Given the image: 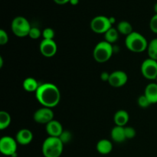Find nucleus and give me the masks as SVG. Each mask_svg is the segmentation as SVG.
<instances>
[{"label": "nucleus", "mask_w": 157, "mask_h": 157, "mask_svg": "<svg viewBox=\"0 0 157 157\" xmlns=\"http://www.w3.org/2000/svg\"><path fill=\"white\" fill-rule=\"evenodd\" d=\"M144 95L147 97L150 104H156L157 103V84L156 83H150L146 87L144 90Z\"/></svg>", "instance_id": "4468645a"}, {"label": "nucleus", "mask_w": 157, "mask_h": 157, "mask_svg": "<svg viewBox=\"0 0 157 157\" xmlns=\"http://www.w3.org/2000/svg\"><path fill=\"white\" fill-rule=\"evenodd\" d=\"M148 44L145 37L139 32H133L126 37V47L128 50L135 53H140L147 50Z\"/></svg>", "instance_id": "7ed1b4c3"}, {"label": "nucleus", "mask_w": 157, "mask_h": 157, "mask_svg": "<svg viewBox=\"0 0 157 157\" xmlns=\"http://www.w3.org/2000/svg\"><path fill=\"white\" fill-rule=\"evenodd\" d=\"M153 10H154L155 14H157V2L154 5V6H153Z\"/></svg>", "instance_id": "f704fd0d"}, {"label": "nucleus", "mask_w": 157, "mask_h": 157, "mask_svg": "<svg viewBox=\"0 0 157 157\" xmlns=\"http://www.w3.org/2000/svg\"><path fill=\"white\" fill-rule=\"evenodd\" d=\"M104 38L105 41L110 44H113V43L116 42L119 38V32L117 29L115 28L111 27L105 34H104Z\"/></svg>", "instance_id": "aec40b11"}, {"label": "nucleus", "mask_w": 157, "mask_h": 157, "mask_svg": "<svg viewBox=\"0 0 157 157\" xmlns=\"http://www.w3.org/2000/svg\"><path fill=\"white\" fill-rule=\"evenodd\" d=\"M124 131L127 139H133L136 136V130L132 127H124Z\"/></svg>", "instance_id": "bb28decb"}, {"label": "nucleus", "mask_w": 157, "mask_h": 157, "mask_svg": "<svg viewBox=\"0 0 157 157\" xmlns=\"http://www.w3.org/2000/svg\"><path fill=\"white\" fill-rule=\"evenodd\" d=\"M97 151L102 155H107L111 153L113 150V144L109 140L103 139L98 141L96 146Z\"/></svg>", "instance_id": "dca6fc26"}, {"label": "nucleus", "mask_w": 157, "mask_h": 157, "mask_svg": "<svg viewBox=\"0 0 157 157\" xmlns=\"http://www.w3.org/2000/svg\"><path fill=\"white\" fill-rule=\"evenodd\" d=\"M40 52L46 58H52L55 56L58 51V46L54 40L43 39L39 45Z\"/></svg>", "instance_id": "9d476101"}, {"label": "nucleus", "mask_w": 157, "mask_h": 157, "mask_svg": "<svg viewBox=\"0 0 157 157\" xmlns=\"http://www.w3.org/2000/svg\"><path fill=\"white\" fill-rule=\"evenodd\" d=\"M118 32L122 35H130L133 32V27H132L131 24L127 21H121L117 24V27Z\"/></svg>", "instance_id": "6ab92c4d"}, {"label": "nucleus", "mask_w": 157, "mask_h": 157, "mask_svg": "<svg viewBox=\"0 0 157 157\" xmlns=\"http://www.w3.org/2000/svg\"><path fill=\"white\" fill-rule=\"evenodd\" d=\"M141 73L148 80H156L157 77V61L147 58L141 64Z\"/></svg>", "instance_id": "6e6552de"}, {"label": "nucleus", "mask_w": 157, "mask_h": 157, "mask_svg": "<svg viewBox=\"0 0 157 157\" xmlns=\"http://www.w3.org/2000/svg\"><path fill=\"white\" fill-rule=\"evenodd\" d=\"M63 131H64L63 127L59 121L53 120L46 124V132L48 134V136L59 137Z\"/></svg>", "instance_id": "f8f14e48"}, {"label": "nucleus", "mask_w": 157, "mask_h": 157, "mask_svg": "<svg viewBox=\"0 0 157 157\" xmlns=\"http://www.w3.org/2000/svg\"><path fill=\"white\" fill-rule=\"evenodd\" d=\"M109 19H110V23H111L112 25H113L116 22V19H115L114 17H110V18H109Z\"/></svg>", "instance_id": "473e14b6"}, {"label": "nucleus", "mask_w": 157, "mask_h": 157, "mask_svg": "<svg viewBox=\"0 0 157 157\" xmlns=\"http://www.w3.org/2000/svg\"><path fill=\"white\" fill-rule=\"evenodd\" d=\"M112 140L116 143H123L127 140L125 136V131H124V127H119V126H115L111 130L110 133Z\"/></svg>", "instance_id": "f3484780"}, {"label": "nucleus", "mask_w": 157, "mask_h": 157, "mask_svg": "<svg viewBox=\"0 0 157 157\" xmlns=\"http://www.w3.org/2000/svg\"><path fill=\"white\" fill-rule=\"evenodd\" d=\"M34 121L40 124H48L54 120V112L52 108L41 107L37 110L34 113Z\"/></svg>", "instance_id": "1a4fd4ad"}, {"label": "nucleus", "mask_w": 157, "mask_h": 157, "mask_svg": "<svg viewBox=\"0 0 157 157\" xmlns=\"http://www.w3.org/2000/svg\"><path fill=\"white\" fill-rule=\"evenodd\" d=\"M9 41V36L6 31L3 29H0V44L4 45L6 44Z\"/></svg>", "instance_id": "c85d7f7f"}, {"label": "nucleus", "mask_w": 157, "mask_h": 157, "mask_svg": "<svg viewBox=\"0 0 157 157\" xmlns=\"http://www.w3.org/2000/svg\"><path fill=\"white\" fill-rule=\"evenodd\" d=\"M55 35V32L54 31V29H52V28H46L42 32V36L44 38V39L54 40Z\"/></svg>", "instance_id": "5701e85b"}, {"label": "nucleus", "mask_w": 157, "mask_h": 157, "mask_svg": "<svg viewBox=\"0 0 157 157\" xmlns=\"http://www.w3.org/2000/svg\"><path fill=\"white\" fill-rule=\"evenodd\" d=\"M90 26V29L95 33L105 34L112 27V25L108 17L98 15L91 20Z\"/></svg>", "instance_id": "423d86ee"}, {"label": "nucleus", "mask_w": 157, "mask_h": 157, "mask_svg": "<svg viewBox=\"0 0 157 157\" xmlns=\"http://www.w3.org/2000/svg\"><path fill=\"white\" fill-rule=\"evenodd\" d=\"M32 26L26 18L23 16H17L12 20L11 29L15 36L18 38H24L29 36Z\"/></svg>", "instance_id": "39448f33"}, {"label": "nucleus", "mask_w": 157, "mask_h": 157, "mask_svg": "<svg viewBox=\"0 0 157 157\" xmlns=\"http://www.w3.org/2000/svg\"><path fill=\"white\" fill-rule=\"evenodd\" d=\"M137 103L138 105L140 107H142V108H147L149 106L151 105V104H150V102L149 101V100L147 99V97L144 94L139 97V98H138L137 100Z\"/></svg>", "instance_id": "b1692460"}, {"label": "nucleus", "mask_w": 157, "mask_h": 157, "mask_svg": "<svg viewBox=\"0 0 157 157\" xmlns=\"http://www.w3.org/2000/svg\"><path fill=\"white\" fill-rule=\"evenodd\" d=\"M147 52H148L149 58L157 61V38L151 40L150 42H149Z\"/></svg>", "instance_id": "4be33fe9"}, {"label": "nucleus", "mask_w": 157, "mask_h": 157, "mask_svg": "<svg viewBox=\"0 0 157 157\" xmlns=\"http://www.w3.org/2000/svg\"><path fill=\"white\" fill-rule=\"evenodd\" d=\"M60 140H61V142L64 144H67V143L70 142L72 139V134L70 131H67V130H64L63 133H61V136H59Z\"/></svg>", "instance_id": "a878e982"}, {"label": "nucleus", "mask_w": 157, "mask_h": 157, "mask_svg": "<svg viewBox=\"0 0 157 157\" xmlns=\"http://www.w3.org/2000/svg\"><path fill=\"white\" fill-rule=\"evenodd\" d=\"M156 82H157V77H156Z\"/></svg>", "instance_id": "c9c22d12"}, {"label": "nucleus", "mask_w": 157, "mask_h": 157, "mask_svg": "<svg viewBox=\"0 0 157 157\" xmlns=\"http://www.w3.org/2000/svg\"><path fill=\"white\" fill-rule=\"evenodd\" d=\"M130 119V115L127 111L124 110H120L115 113L113 117V121H114L116 126L124 127V126L128 123Z\"/></svg>", "instance_id": "2eb2a0df"}, {"label": "nucleus", "mask_w": 157, "mask_h": 157, "mask_svg": "<svg viewBox=\"0 0 157 157\" xmlns=\"http://www.w3.org/2000/svg\"><path fill=\"white\" fill-rule=\"evenodd\" d=\"M23 88L27 92H36L40 84L33 78H27L23 81Z\"/></svg>", "instance_id": "a211bd4d"}, {"label": "nucleus", "mask_w": 157, "mask_h": 157, "mask_svg": "<svg viewBox=\"0 0 157 157\" xmlns=\"http://www.w3.org/2000/svg\"><path fill=\"white\" fill-rule=\"evenodd\" d=\"M11 124V116L8 112L2 110L0 112V130L8 128Z\"/></svg>", "instance_id": "412c9836"}, {"label": "nucleus", "mask_w": 157, "mask_h": 157, "mask_svg": "<svg viewBox=\"0 0 157 157\" xmlns=\"http://www.w3.org/2000/svg\"><path fill=\"white\" fill-rule=\"evenodd\" d=\"M150 28L153 33L157 34V14H155L150 19Z\"/></svg>", "instance_id": "cd10ccee"}, {"label": "nucleus", "mask_w": 157, "mask_h": 157, "mask_svg": "<svg viewBox=\"0 0 157 157\" xmlns=\"http://www.w3.org/2000/svg\"><path fill=\"white\" fill-rule=\"evenodd\" d=\"M41 35H42V32H41V30L38 28L32 27L29 34V36L31 38H32V39H38V38L41 37Z\"/></svg>", "instance_id": "393cba45"}, {"label": "nucleus", "mask_w": 157, "mask_h": 157, "mask_svg": "<svg viewBox=\"0 0 157 157\" xmlns=\"http://www.w3.org/2000/svg\"><path fill=\"white\" fill-rule=\"evenodd\" d=\"M15 140L20 145H28L33 140V133L29 129H21L17 133Z\"/></svg>", "instance_id": "ddd939ff"}, {"label": "nucleus", "mask_w": 157, "mask_h": 157, "mask_svg": "<svg viewBox=\"0 0 157 157\" xmlns=\"http://www.w3.org/2000/svg\"><path fill=\"white\" fill-rule=\"evenodd\" d=\"M16 140L11 136H3L0 140V152L5 156L15 157L17 156Z\"/></svg>", "instance_id": "0eeeda50"}, {"label": "nucleus", "mask_w": 157, "mask_h": 157, "mask_svg": "<svg viewBox=\"0 0 157 157\" xmlns=\"http://www.w3.org/2000/svg\"><path fill=\"white\" fill-rule=\"evenodd\" d=\"M35 97L38 103L43 107L53 108L61 101V92L55 84L44 83L38 87L35 92Z\"/></svg>", "instance_id": "f257e3e1"}, {"label": "nucleus", "mask_w": 157, "mask_h": 157, "mask_svg": "<svg viewBox=\"0 0 157 157\" xmlns=\"http://www.w3.org/2000/svg\"><path fill=\"white\" fill-rule=\"evenodd\" d=\"M110 74H109L108 72L107 71L102 72L101 75V79L103 81H107V82H108L109 78H110Z\"/></svg>", "instance_id": "c756f323"}, {"label": "nucleus", "mask_w": 157, "mask_h": 157, "mask_svg": "<svg viewBox=\"0 0 157 157\" xmlns=\"http://www.w3.org/2000/svg\"><path fill=\"white\" fill-rule=\"evenodd\" d=\"M128 81L127 73L123 71H115L110 73L108 83L111 87H121L125 85Z\"/></svg>", "instance_id": "9b49d317"}, {"label": "nucleus", "mask_w": 157, "mask_h": 157, "mask_svg": "<svg viewBox=\"0 0 157 157\" xmlns=\"http://www.w3.org/2000/svg\"><path fill=\"white\" fill-rule=\"evenodd\" d=\"M113 53V44L103 41L96 44L93 51V56L97 62L104 63L109 61Z\"/></svg>", "instance_id": "20e7f679"}, {"label": "nucleus", "mask_w": 157, "mask_h": 157, "mask_svg": "<svg viewBox=\"0 0 157 157\" xmlns=\"http://www.w3.org/2000/svg\"><path fill=\"white\" fill-rule=\"evenodd\" d=\"M3 66V59H2V57L0 56V67H2Z\"/></svg>", "instance_id": "72a5a7b5"}, {"label": "nucleus", "mask_w": 157, "mask_h": 157, "mask_svg": "<svg viewBox=\"0 0 157 157\" xmlns=\"http://www.w3.org/2000/svg\"><path fill=\"white\" fill-rule=\"evenodd\" d=\"M80 0H70L69 3H70L71 6H77V5L79 3Z\"/></svg>", "instance_id": "2f4dec72"}, {"label": "nucleus", "mask_w": 157, "mask_h": 157, "mask_svg": "<svg viewBox=\"0 0 157 157\" xmlns=\"http://www.w3.org/2000/svg\"><path fill=\"white\" fill-rule=\"evenodd\" d=\"M41 150L44 157H60L64 150V144L58 137L48 136L43 142Z\"/></svg>", "instance_id": "f03ea898"}, {"label": "nucleus", "mask_w": 157, "mask_h": 157, "mask_svg": "<svg viewBox=\"0 0 157 157\" xmlns=\"http://www.w3.org/2000/svg\"><path fill=\"white\" fill-rule=\"evenodd\" d=\"M53 1L58 5H65L69 3L70 0H53Z\"/></svg>", "instance_id": "7c9ffc66"}]
</instances>
